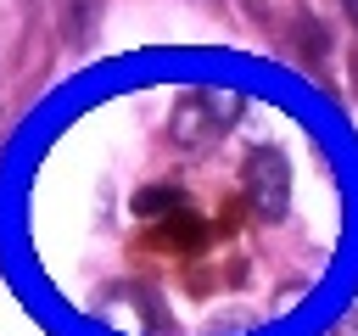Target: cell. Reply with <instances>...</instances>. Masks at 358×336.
Listing matches in <instances>:
<instances>
[{
	"label": "cell",
	"instance_id": "6da1fadb",
	"mask_svg": "<svg viewBox=\"0 0 358 336\" xmlns=\"http://www.w3.org/2000/svg\"><path fill=\"white\" fill-rule=\"evenodd\" d=\"M246 95L241 90H196L173 106V134H185L190 146H201L207 134H224L235 118H241Z\"/></svg>",
	"mask_w": 358,
	"mask_h": 336
},
{
	"label": "cell",
	"instance_id": "7a4b0ae2",
	"mask_svg": "<svg viewBox=\"0 0 358 336\" xmlns=\"http://www.w3.org/2000/svg\"><path fill=\"white\" fill-rule=\"evenodd\" d=\"M246 190H252V202L268 213V218H280L285 213V202H291V174H285V157L280 151H252L246 157Z\"/></svg>",
	"mask_w": 358,
	"mask_h": 336
},
{
	"label": "cell",
	"instance_id": "3957f363",
	"mask_svg": "<svg viewBox=\"0 0 358 336\" xmlns=\"http://www.w3.org/2000/svg\"><path fill=\"white\" fill-rule=\"evenodd\" d=\"M84 28H95V0H73V22H67V39H84Z\"/></svg>",
	"mask_w": 358,
	"mask_h": 336
},
{
	"label": "cell",
	"instance_id": "277c9868",
	"mask_svg": "<svg viewBox=\"0 0 358 336\" xmlns=\"http://www.w3.org/2000/svg\"><path fill=\"white\" fill-rule=\"evenodd\" d=\"M341 336H358V308H352V314L341 319Z\"/></svg>",
	"mask_w": 358,
	"mask_h": 336
}]
</instances>
